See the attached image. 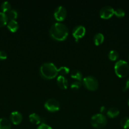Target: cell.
<instances>
[{
    "label": "cell",
    "mask_w": 129,
    "mask_h": 129,
    "mask_svg": "<svg viewBox=\"0 0 129 129\" xmlns=\"http://www.w3.org/2000/svg\"><path fill=\"white\" fill-rule=\"evenodd\" d=\"M49 34L52 39L57 41L66 40L68 35V29L64 24L61 22L53 23L49 29Z\"/></svg>",
    "instance_id": "1"
},
{
    "label": "cell",
    "mask_w": 129,
    "mask_h": 129,
    "mask_svg": "<svg viewBox=\"0 0 129 129\" xmlns=\"http://www.w3.org/2000/svg\"><path fill=\"white\" fill-rule=\"evenodd\" d=\"M39 72L43 78L51 79L58 74V68L52 62H44L40 66Z\"/></svg>",
    "instance_id": "2"
},
{
    "label": "cell",
    "mask_w": 129,
    "mask_h": 129,
    "mask_svg": "<svg viewBox=\"0 0 129 129\" xmlns=\"http://www.w3.org/2000/svg\"><path fill=\"white\" fill-rule=\"evenodd\" d=\"M114 69L115 74L120 78H125L129 73V65L127 62L124 60H119L116 61Z\"/></svg>",
    "instance_id": "3"
},
{
    "label": "cell",
    "mask_w": 129,
    "mask_h": 129,
    "mask_svg": "<svg viewBox=\"0 0 129 129\" xmlns=\"http://www.w3.org/2000/svg\"><path fill=\"white\" fill-rule=\"evenodd\" d=\"M107 118L102 113H96L91 118V124L94 128H102L106 126Z\"/></svg>",
    "instance_id": "4"
},
{
    "label": "cell",
    "mask_w": 129,
    "mask_h": 129,
    "mask_svg": "<svg viewBox=\"0 0 129 129\" xmlns=\"http://www.w3.org/2000/svg\"><path fill=\"white\" fill-rule=\"evenodd\" d=\"M82 84L90 91H96L99 86L98 81L92 76H87L83 78L82 79Z\"/></svg>",
    "instance_id": "5"
},
{
    "label": "cell",
    "mask_w": 129,
    "mask_h": 129,
    "mask_svg": "<svg viewBox=\"0 0 129 129\" xmlns=\"http://www.w3.org/2000/svg\"><path fill=\"white\" fill-rule=\"evenodd\" d=\"M44 107L48 111L51 112H55L60 109V104L59 102L54 98H50L46 101Z\"/></svg>",
    "instance_id": "6"
},
{
    "label": "cell",
    "mask_w": 129,
    "mask_h": 129,
    "mask_svg": "<svg viewBox=\"0 0 129 129\" xmlns=\"http://www.w3.org/2000/svg\"><path fill=\"white\" fill-rule=\"evenodd\" d=\"M67 10L63 6H59L55 9L54 11V17L58 22L63 21L67 16Z\"/></svg>",
    "instance_id": "7"
},
{
    "label": "cell",
    "mask_w": 129,
    "mask_h": 129,
    "mask_svg": "<svg viewBox=\"0 0 129 129\" xmlns=\"http://www.w3.org/2000/svg\"><path fill=\"white\" fill-rule=\"evenodd\" d=\"M85 28L83 25H77L73 28L72 30V35L75 38L76 41H78L79 39L83 37L85 34Z\"/></svg>",
    "instance_id": "8"
},
{
    "label": "cell",
    "mask_w": 129,
    "mask_h": 129,
    "mask_svg": "<svg viewBox=\"0 0 129 129\" xmlns=\"http://www.w3.org/2000/svg\"><path fill=\"white\" fill-rule=\"evenodd\" d=\"M115 10L110 6H103L99 11V15L102 18L109 19L114 15Z\"/></svg>",
    "instance_id": "9"
},
{
    "label": "cell",
    "mask_w": 129,
    "mask_h": 129,
    "mask_svg": "<svg viewBox=\"0 0 129 129\" xmlns=\"http://www.w3.org/2000/svg\"><path fill=\"white\" fill-rule=\"evenodd\" d=\"M23 119L22 115L18 111L11 112L10 116V120L13 124L18 125L22 122Z\"/></svg>",
    "instance_id": "10"
},
{
    "label": "cell",
    "mask_w": 129,
    "mask_h": 129,
    "mask_svg": "<svg viewBox=\"0 0 129 129\" xmlns=\"http://www.w3.org/2000/svg\"><path fill=\"white\" fill-rule=\"evenodd\" d=\"M57 84L62 89H67L68 86V81L67 78L63 76L59 75L57 78Z\"/></svg>",
    "instance_id": "11"
},
{
    "label": "cell",
    "mask_w": 129,
    "mask_h": 129,
    "mask_svg": "<svg viewBox=\"0 0 129 129\" xmlns=\"http://www.w3.org/2000/svg\"><path fill=\"white\" fill-rule=\"evenodd\" d=\"M6 26H7L8 29L11 32L13 33L16 32L19 27L18 23V22L16 20H10V21H8Z\"/></svg>",
    "instance_id": "12"
},
{
    "label": "cell",
    "mask_w": 129,
    "mask_h": 129,
    "mask_svg": "<svg viewBox=\"0 0 129 129\" xmlns=\"http://www.w3.org/2000/svg\"><path fill=\"white\" fill-rule=\"evenodd\" d=\"M11 122L6 118H0V129H11Z\"/></svg>",
    "instance_id": "13"
},
{
    "label": "cell",
    "mask_w": 129,
    "mask_h": 129,
    "mask_svg": "<svg viewBox=\"0 0 129 129\" xmlns=\"http://www.w3.org/2000/svg\"><path fill=\"white\" fill-rule=\"evenodd\" d=\"M29 120H30V122L34 123V124L38 125L39 124V123H41V121H42L41 118H40V116H39L38 114H37V113H31V114L29 115Z\"/></svg>",
    "instance_id": "14"
},
{
    "label": "cell",
    "mask_w": 129,
    "mask_h": 129,
    "mask_svg": "<svg viewBox=\"0 0 129 129\" xmlns=\"http://www.w3.org/2000/svg\"><path fill=\"white\" fill-rule=\"evenodd\" d=\"M104 36L101 33H97V34H96L94 36L93 38L94 43L96 45H99L101 44H102V42H104Z\"/></svg>",
    "instance_id": "15"
},
{
    "label": "cell",
    "mask_w": 129,
    "mask_h": 129,
    "mask_svg": "<svg viewBox=\"0 0 129 129\" xmlns=\"http://www.w3.org/2000/svg\"><path fill=\"white\" fill-rule=\"evenodd\" d=\"M70 76L73 79H76V81H81L83 79L82 78V74L79 70L77 69H74V70L72 71L70 73Z\"/></svg>",
    "instance_id": "16"
},
{
    "label": "cell",
    "mask_w": 129,
    "mask_h": 129,
    "mask_svg": "<svg viewBox=\"0 0 129 129\" xmlns=\"http://www.w3.org/2000/svg\"><path fill=\"white\" fill-rule=\"evenodd\" d=\"M106 113L110 118H115L120 114V110L116 107H111L107 111Z\"/></svg>",
    "instance_id": "17"
},
{
    "label": "cell",
    "mask_w": 129,
    "mask_h": 129,
    "mask_svg": "<svg viewBox=\"0 0 129 129\" xmlns=\"http://www.w3.org/2000/svg\"><path fill=\"white\" fill-rule=\"evenodd\" d=\"M8 22V18L6 14L5 13L0 11V27L5 26L7 25Z\"/></svg>",
    "instance_id": "18"
},
{
    "label": "cell",
    "mask_w": 129,
    "mask_h": 129,
    "mask_svg": "<svg viewBox=\"0 0 129 129\" xmlns=\"http://www.w3.org/2000/svg\"><path fill=\"white\" fill-rule=\"evenodd\" d=\"M6 16H7L8 20H15L18 17V12L16 10H13L11 9V10L6 13Z\"/></svg>",
    "instance_id": "19"
},
{
    "label": "cell",
    "mask_w": 129,
    "mask_h": 129,
    "mask_svg": "<svg viewBox=\"0 0 129 129\" xmlns=\"http://www.w3.org/2000/svg\"><path fill=\"white\" fill-rule=\"evenodd\" d=\"M1 9L2 12L6 13L8 12L10 10H11V5L8 1H4L2 3L1 5Z\"/></svg>",
    "instance_id": "20"
},
{
    "label": "cell",
    "mask_w": 129,
    "mask_h": 129,
    "mask_svg": "<svg viewBox=\"0 0 129 129\" xmlns=\"http://www.w3.org/2000/svg\"><path fill=\"white\" fill-rule=\"evenodd\" d=\"M119 57V54L116 50H111L108 53V58L112 61H115Z\"/></svg>",
    "instance_id": "21"
},
{
    "label": "cell",
    "mask_w": 129,
    "mask_h": 129,
    "mask_svg": "<svg viewBox=\"0 0 129 129\" xmlns=\"http://www.w3.org/2000/svg\"><path fill=\"white\" fill-rule=\"evenodd\" d=\"M120 125L124 129L129 128V117H123L120 121Z\"/></svg>",
    "instance_id": "22"
},
{
    "label": "cell",
    "mask_w": 129,
    "mask_h": 129,
    "mask_svg": "<svg viewBox=\"0 0 129 129\" xmlns=\"http://www.w3.org/2000/svg\"><path fill=\"white\" fill-rule=\"evenodd\" d=\"M70 72V69L68 67L66 66H61L59 68H58V74L59 75L63 76H64L66 74H68Z\"/></svg>",
    "instance_id": "23"
},
{
    "label": "cell",
    "mask_w": 129,
    "mask_h": 129,
    "mask_svg": "<svg viewBox=\"0 0 129 129\" xmlns=\"http://www.w3.org/2000/svg\"><path fill=\"white\" fill-rule=\"evenodd\" d=\"M114 15H115L116 17L122 18V17H123V16H125V11L123 10V9L118 8V9H116V10H115Z\"/></svg>",
    "instance_id": "24"
},
{
    "label": "cell",
    "mask_w": 129,
    "mask_h": 129,
    "mask_svg": "<svg viewBox=\"0 0 129 129\" xmlns=\"http://www.w3.org/2000/svg\"><path fill=\"white\" fill-rule=\"evenodd\" d=\"M82 84V83L81 81H75L72 82V83L70 85V87L73 89H78L80 88Z\"/></svg>",
    "instance_id": "25"
},
{
    "label": "cell",
    "mask_w": 129,
    "mask_h": 129,
    "mask_svg": "<svg viewBox=\"0 0 129 129\" xmlns=\"http://www.w3.org/2000/svg\"><path fill=\"white\" fill-rule=\"evenodd\" d=\"M37 129H53L51 126H49V125L46 124V123H42L41 124L39 125V126H38L37 128Z\"/></svg>",
    "instance_id": "26"
},
{
    "label": "cell",
    "mask_w": 129,
    "mask_h": 129,
    "mask_svg": "<svg viewBox=\"0 0 129 129\" xmlns=\"http://www.w3.org/2000/svg\"><path fill=\"white\" fill-rule=\"evenodd\" d=\"M7 58V54L3 50H0V60H5Z\"/></svg>",
    "instance_id": "27"
},
{
    "label": "cell",
    "mask_w": 129,
    "mask_h": 129,
    "mask_svg": "<svg viewBox=\"0 0 129 129\" xmlns=\"http://www.w3.org/2000/svg\"><path fill=\"white\" fill-rule=\"evenodd\" d=\"M127 89H129V78H128L127 80H126V84H125V88H124L123 91H125Z\"/></svg>",
    "instance_id": "28"
},
{
    "label": "cell",
    "mask_w": 129,
    "mask_h": 129,
    "mask_svg": "<svg viewBox=\"0 0 129 129\" xmlns=\"http://www.w3.org/2000/svg\"><path fill=\"white\" fill-rule=\"evenodd\" d=\"M100 112H101V113H102L103 112H106V108L104 106H102V107L100 108Z\"/></svg>",
    "instance_id": "29"
},
{
    "label": "cell",
    "mask_w": 129,
    "mask_h": 129,
    "mask_svg": "<svg viewBox=\"0 0 129 129\" xmlns=\"http://www.w3.org/2000/svg\"><path fill=\"white\" fill-rule=\"evenodd\" d=\"M128 105L129 106V98H128Z\"/></svg>",
    "instance_id": "30"
},
{
    "label": "cell",
    "mask_w": 129,
    "mask_h": 129,
    "mask_svg": "<svg viewBox=\"0 0 129 129\" xmlns=\"http://www.w3.org/2000/svg\"><path fill=\"white\" fill-rule=\"evenodd\" d=\"M128 60H129V55H128Z\"/></svg>",
    "instance_id": "31"
}]
</instances>
